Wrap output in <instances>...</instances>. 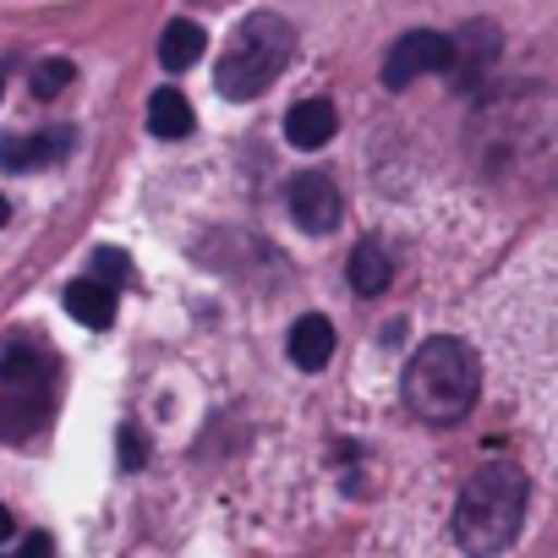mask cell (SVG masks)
Here are the masks:
<instances>
[{"label": "cell", "mask_w": 558, "mask_h": 558, "mask_svg": "<svg viewBox=\"0 0 558 558\" xmlns=\"http://www.w3.org/2000/svg\"><path fill=\"white\" fill-rule=\"evenodd\" d=\"M476 389H482V362L454 335H433L427 345H416V356L405 362V378H400L405 411L427 427H449V422L471 416Z\"/></svg>", "instance_id": "obj_1"}, {"label": "cell", "mask_w": 558, "mask_h": 558, "mask_svg": "<svg viewBox=\"0 0 558 558\" xmlns=\"http://www.w3.org/2000/svg\"><path fill=\"white\" fill-rule=\"evenodd\" d=\"M296 56V28L279 17V12H252L235 23L230 45L219 50V66H214V88L235 105L257 99L274 88V77L291 66Z\"/></svg>", "instance_id": "obj_2"}, {"label": "cell", "mask_w": 558, "mask_h": 558, "mask_svg": "<svg viewBox=\"0 0 558 558\" xmlns=\"http://www.w3.org/2000/svg\"><path fill=\"white\" fill-rule=\"evenodd\" d=\"M525 525V476L514 465H482L454 504V542L465 553H504Z\"/></svg>", "instance_id": "obj_3"}, {"label": "cell", "mask_w": 558, "mask_h": 558, "mask_svg": "<svg viewBox=\"0 0 558 558\" xmlns=\"http://www.w3.org/2000/svg\"><path fill=\"white\" fill-rule=\"evenodd\" d=\"M0 427H7V438H28L45 411H50V356L12 340L7 345V362H0Z\"/></svg>", "instance_id": "obj_4"}, {"label": "cell", "mask_w": 558, "mask_h": 558, "mask_svg": "<svg viewBox=\"0 0 558 558\" xmlns=\"http://www.w3.org/2000/svg\"><path fill=\"white\" fill-rule=\"evenodd\" d=\"M449 66H454V39H449V34H433V28H416V34H400V39L389 45V56H384V88L400 94V88H411L416 77L449 72Z\"/></svg>", "instance_id": "obj_5"}, {"label": "cell", "mask_w": 558, "mask_h": 558, "mask_svg": "<svg viewBox=\"0 0 558 558\" xmlns=\"http://www.w3.org/2000/svg\"><path fill=\"white\" fill-rule=\"evenodd\" d=\"M286 203H291V219H296L307 235H329V230H340V219H345V197H340V186H335L324 170H302V175L286 186Z\"/></svg>", "instance_id": "obj_6"}, {"label": "cell", "mask_w": 558, "mask_h": 558, "mask_svg": "<svg viewBox=\"0 0 558 558\" xmlns=\"http://www.w3.org/2000/svg\"><path fill=\"white\" fill-rule=\"evenodd\" d=\"M72 154V132H34V137H0V165L7 170H50Z\"/></svg>", "instance_id": "obj_7"}, {"label": "cell", "mask_w": 558, "mask_h": 558, "mask_svg": "<svg viewBox=\"0 0 558 558\" xmlns=\"http://www.w3.org/2000/svg\"><path fill=\"white\" fill-rule=\"evenodd\" d=\"M335 132H340V116H335V105L329 99H302V105H291V116H286V137H291V148H324V143H335Z\"/></svg>", "instance_id": "obj_8"}, {"label": "cell", "mask_w": 558, "mask_h": 558, "mask_svg": "<svg viewBox=\"0 0 558 558\" xmlns=\"http://www.w3.org/2000/svg\"><path fill=\"white\" fill-rule=\"evenodd\" d=\"M329 356H335V324H329L324 313L296 318V324H291V362H296L302 373H318V367H329Z\"/></svg>", "instance_id": "obj_9"}, {"label": "cell", "mask_w": 558, "mask_h": 558, "mask_svg": "<svg viewBox=\"0 0 558 558\" xmlns=\"http://www.w3.org/2000/svg\"><path fill=\"white\" fill-rule=\"evenodd\" d=\"M345 274H351V291H356V296H384L389 279H395V263H389L384 241H362V246L351 252Z\"/></svg>", "instance_id": "obj_10"}, {"label": "cell", "mask_w": 558, "mask_h": 558, "mask_svg": "<svg viewBox=\"0 0 558 558\" xmlns=\"http://www.w3.org/2000/svg\"><path fill=\"white\" fill-rule=\"evenodd\" d=\"M66 313L88 329H110L116 318V286H105V279H77V286L66 291Z\"/></svg>", "instance_id": "obj_11"}, {"label": "cell", "mask_w": 558, "mask_h": 558, "mask_svg": "<svg viewBox=\"0 0 558 558\" xmlns=\"http://www.w3.org/2000/svg\"><path fill=\"white\" fill-rule=\"evenodd\" d=\"M197 61H203V28L186 23V17H175V23L159 34V66H165V72H186V66H197Z\"/></svg>", "instance_id": "obj_12"}, {"label": "cell", "mask_w": 558, "mask_h": 558, "mask_svg": "<svg viewBox=\"0 0 558 558\" xmlns=\"http://www.w3.org/2000/svg\"><path fill=\"white\" fill-rule=\"evenodd\" d=\"M148 132L154 137H186L192 132V105L181 99V88H159L148 99Z\"/></svg>", "instance_id": "obj_13"}, {"label": "cell", "mask_w": 558, "mask_h": 558, "mask_svg": "<svg viewBox=\"0 0 558 558\" xmlns=\"http://www.w3.org/2000/svg\"><path fill=\"white\" fill-rule=\"evenodd\" d=\"M72 77H77L72 61H61V56H56V61H39V66H34V99H61V94L72 88Z\"/></svg>", "instance_id": "obj_14"}, {"label": "cell", "mask_w": 558, "mask_h": 558, "mask_svg": "<svg viewBox=\"0 0 558 558\" xmlns=\"http://www.w3.org/2000/svg\"><path fill=\"white\" fill-rule=\"evenodd\" d=\"M148 460V438L137 427H121V471H143Z\"/></svg>", "instance_id": "obj_15"}, {"label": "cell", "mask_w": 558, "mask_h": 558, "mask_svg": "<svg viewBox=\"0 0 558 558\" xmlns=\"http://www.w3.org/2000/svg\"><path fill=\"white\" fill-rule=\"evenodd\" d=\"M126 274H132V263L121 252H99L94 257V279H105V286H116V279H126Z\"/></svg>", "instance_id": "obj_16"}, {"label": "cell", "mask_w": 558, "mask_h": 558, "mask_svg": "<svg viewBox=\"0 0 558 558\" xmlns=\"http://www.w3.org/2000/svg\"><path fill=\"white\" fill-rule=\"evenodd\" d=\"M7 536H12V514H7V509H0V542H7Z\"/></svg>", "instance_id": "obj_17"}, {"label": "cell", "mask_w": 558, "mask_h": 558, "mask_svg": "<svg viewBox=\"0 0 558 558\" xmlns=\"http://www.w3.org/2000/svg\"><path fill=\"white\" fill-rule=\"evenodd\" d=\"M12 219V208H7V197H0V225H7Z\"/></svg>", "instance_id": "obj_18"}]
</instances>
